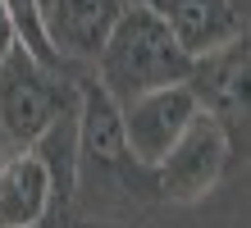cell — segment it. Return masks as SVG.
<instances>
[{"label":"cell","mask_w":251,"mask_h":228,"mask_svg":"<svg viewBox=\"0 0 251 228\" xmlns=\"http://www.w3.org/2000/svg\"><path fill=\"white\" fill-rule=\"evenodd\" d=\"M155 205H160L155 169L132 160L119 128V105L96 87L92 73H82L69 228H132Z\"/></svg>","instance_id":"1"},{"label":"cell","mask_w":251,"mask_h":228,"mask_svg":"<svg viewBox=\"0 0 251 228\" xmlns=\"http://www.w3.org/2000/svg\"><path fill=\"white\" fill-rule=\"evenodd\" d=\"M137 5L151 9L192 59L247 37V19L233 9V0H137Z\"/></svg>","instance_id":"8"},{"label":"cell","mask_w":251,"mask_h":228,"mask_svg":"<svg viewBox=\"0 0 251 228\" xmlns=\"http://www.w3.org/2000/svg\"><path fill=\"white\" fill-rule=\"evenodd\" d=\"M238 160L228 146V132L215 124L210 114H192V124L183 128V137L169 146V155L155 164V187L160 201L174 205H192L201 196H210L219 187V178L228 174V164Z\"/></svg>","instance_id":"4"},{"label":"cell","mask_w":251,"mask_h":228,"mask_svg":"<svg viewBox=\"0 0 251 228\" xmlns=\"http://www.w3.org/2000/svg\"><path fill=\"white\" fill-rule=\"evenodd\" d=\"M5 155H9V151H5V142H0V160H5Z\"/></svg>","instance_id":"12"},{"label":"cell","mask_w":251,"mask_h":228,"mask_svg":"<svg viewBox=\"0 0 251 228\" xmlns=\"http://www.w3.org/2000/svg\"><path fill=\"white\" fill-rule=\"evenodd\" d=\"M128 0H41V32L64 64L87 69Z\"/></svg>","instance_id":"7"},{"label":"cell","mask_w":251,"mask_h":228,"mask_svg":"<svg viewBox=\"0 0 251 228\" xmlns=\"http://www.w3.org/2000/svg\"><path fill=\"white\" fill-rule=\"evenodd\" d=\"M87 69H50L23 46L0 59V142L5 151H27L55 119L78 110Z\"/></svg>","instance_id":"3"},{"label":"cell","mask_w":251,"mask_h":228,"mask_svg":"<svg viewBox=\"0 0 251 228\" xmlns=\"http://www.w3.org/2000/svg\"><path fill=\"white\" fill-rule=\"evenodd\" d=\"M87 73L96 78V87L105 91L114 105H128V101L146 96V91L187 82L192 55L174 41V32L146 5L128 0L119 23L110 27L105 46H100L96 59L87 64Z\"/></svg>","instance_id":"2"},{"label":"cell","mask_w":251,"mask_h":228,"mask_svg":"<svg viewBox=\"0 0 251 228\" xmlns=\"http://www.w3.org/2000/svg\"><path fill=\"white\" fill-rule=\"evenodd\" d=\"M201 105L192 96L187 82L146 91V96L119 105V128H124V146L132 151V160H142L146 169H155L160 160L169 155V146L183 137V128L192 124Z\"/></svg>","instance_id":"6"},{"label":"cell","mask_w":251,"mask_h":228,"mask_svg":"<svg viewBox=\"0 0 251 228\" xmlns=\"http://www.w3.org/2000/svg\"><path fill=\"white\" fill-rule=\"evenodd\" d=\"M247 59H251V46H247V37H238L210 55H197L192 73H187V87L197 96L201 114H210L228 132L233 155L247 151Z\"/></svg>","instance_id":"5"},{"label":"cell","mask_w":251,"mask_h":228,"mask_svg":"<svg viewBox=\"0 0 251 228\" xmlns=\"http://www.w3.org/2000/svg\"><path fill=\"white\" fill-rule=\"evenodd\" d=\"M233 9H238V14H242V19H247V0H233Z\"/></svg>","instance_id":"11"},{"label":"cell","mask_w":251,"mask_h":228,"mask_svg":"<svg viewBox=\"0 0 251 228\" xmlns=\"http://www.w3.org/2000/svg\"><path fill=\"white\" fill-rule=\"evenodd\" d=\"M32 228H55V224H32Z\"/></svg>","instance_id":"13"},{"label":"cell","mask_w":251,"mask_h":228,"mask_svg":"<svg viewBox=\"0 0 251 228\" xmlns=\"http://www.w3.org/2000/svg\"><path fill=\"white\" fill-rule=\"evenodd\" d=\"M50 224V178L37 151H9L0 160V228Z\"/></svg>","instance_id":"9"},{"label":"cell","mask_w":251,"mask_h":228,"mask_svg":"<svg viewBox=\"0 0 251 228\" xmlns=\"http://www.w3.org/2000/svg\"><path fill=\"white\" fill-rule=\"evenodd\" d=\"M14 46H19V32H14V19H9V5L0 0V59H5Z\"/></svg>","instance_id":"10"},{"label":"cell","mask_w":251,"mask_h":228,"mask_svg":"<svg viewBox=\"0 0 251 228\" xmlns=\"http://www.w3.org/2000/svg\"><path fill=\"white\" fill-rule=\"evenodd\" d=\"M37 14H41V0H37Z\"/></svg>","instance_id":"14"}]
</instances>
